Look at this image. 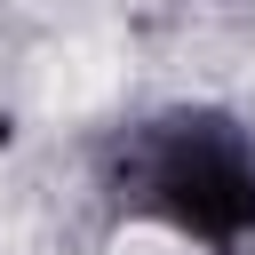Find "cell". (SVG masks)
<instances>
[{
	"label": "cell",
	"instance_id": "obj_1",
	"mask_svg": "<svg viewBox=\"0 0 255 255\" xmlns=\"http://www.w3.org/2000/svg\"><path fill=\"white\" fill-rule=\"evenodd\" d=\"M120 255H183L167 231H120Z\"/></svg>",
	"mask_w": 255,
	"mask_h": 255
}]
</instances>
